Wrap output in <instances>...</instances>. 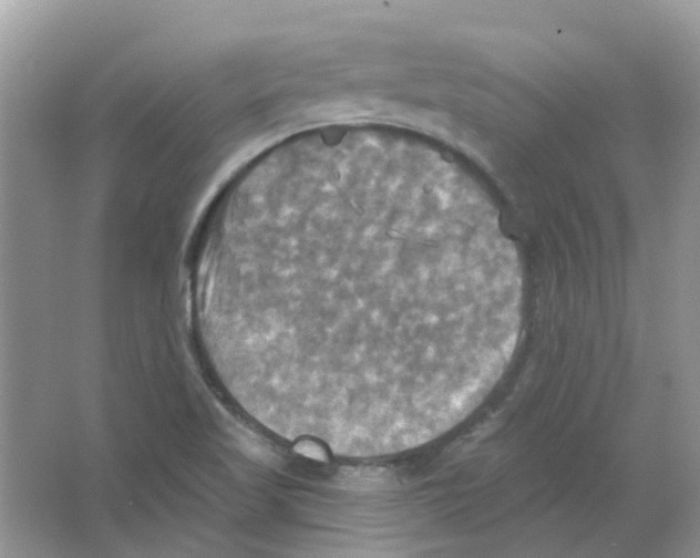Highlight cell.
I'll return each mask as SVG.
<instances>
[{"mask_svg": "<svg viewBox=\"0 0 700 558\" xmlns=\"http://www.w3.org/2000/svg\"><path fill=\"white\" fill-rule=\"evenodd\" d=\"M193 288L204 353L246 413L286 441L378 457L484 401L517 345L524 285L456 169L348 134L238 174L203 227Z\"/></svg>", "mask_w": 700, "mask_h": 558, "instance_id": "obj_1", "label": "cell"}]
</instances>
